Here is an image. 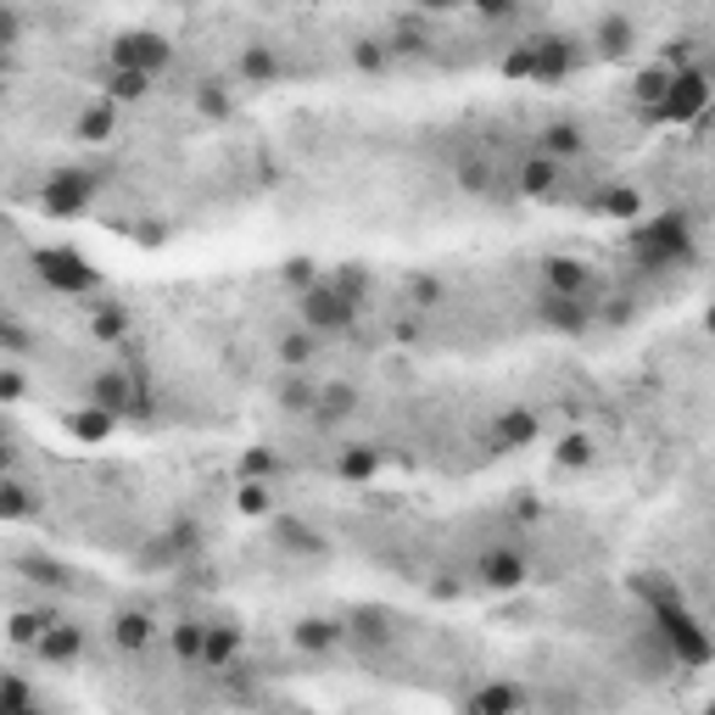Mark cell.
<instances>
[{"label":"cell","instance_id":"cell-44","mask_svg":"<svg viewBox=\"0 0 715 715\" xmlns=\"http://www.w3.org/2000/svg\"><path fill=\"white\" fill-rule=\"evenodd\" d=\"M465 7H476L487 23H509V18L520 12V0H465Z\"/></svg>","mask_w":715,"mask_h":715},{"label":"cell","instance_id":"cell-3","mask_svg":"<svg viewBox=\"0 0 715 715\" xmlns=\"http://www.w3.org/2000/svg\"><path fill=\"white\" fill-rule=\"evenodd\" d=\"M709 96H715L709 67H682V73L671 78V89H665V96H660L643 118H649V124H693V118H704Z\"/></svg>","mask_w":715,"mask_h":715},{"label":"cell","instance_id":"cell-22","mask_svg":"<svg viewBox=\"0 0 715 715\" xmlns=\"http://www.w3.org/2000/svg\"><path fill=\"white\" fill-rule=\"evenodd\" d=\"M73 135L78 140H89V146H102V140H113L118 135V102H89L84 113H78V124H73Z\"/></svg>","mask_w":715,"mask_h":715},{"label":"cell","instance_id":"cell-18","mask_svg":"<svg viewBox=\"0 0 715 715\" xmlns=\"http://www.w3.org/2000/svg\"><path fill=\"white\" fill-rule=\"evenodd\" d=\"M346 638L357 643V649H392V615L386 609H352L346 615Z\"/></svg>","mask_w":715,"mask_h":715},{"label":"cell","instance_id":"cell-45","mask_svg":"<svg viewBox=\"0 0 715 715\" xmlns=\"http://www.w3.org/2000/svg\"><path fill=\"white\" fill-rule=\"evenodd\" d=\"M0 403H23V370H18V357H7V370H0Z\"/></svg>","mask_w":715,"mask_h":715},{"label":"cell","instance_id":"cell-5","mask_svg":"<svg viewBox=\"0 0 715 715\" xmlns=\"http://www.w3.org/2000/svg\"><path fill=\"white\" fill-rule=\"evenodd\" d=\"M297 308H302V324H308V330H319V335H341V330L357 319V308H364V302L346 297V291L324 275L319 286H308V291L297 297Z\"/></svg>","mask_w":715,"mask_h":715},{"label":"cell","instance_id":"cell-1","mask_svg":"<svg viewBox=\"0 0 715 715\" xmlns=\"http://www.w3.org/2000/svg\"><path fill=\"white\" fill-rule=\"evenodd\" d=\"M626 257H632L643 275H671L693 257V224L687 213H654V218H638L626 230Z\"/></svg>","mask_w":715,"mask_h":715},{"label":"cell","instance_id":"cell-53","mask_svg":"<svg viewBox=\"0 0 715 715\" xmlns=\"http://www.w3.org/2000/svg\"><path fill=\"white\" fill-rule=\"evenodd\" d=\"M414 297H419V302H436L441 286H436V280H414Z\"/></svg>","mask_w":715,"mask_h":715},{"label":"cell","instance_id":"cell-42","mask_svg":"<svg viewBox=\"0 0 715 715\" xmlns=\"http://www.w3.org/2000/svg\"><path fill=\"white\" fill-rule=\"evenodd\" d=\"M346 297H357V302H364L370 297V268H357V263H346V268H335V275H330Z\"/></svg>","mask_w":715,"mask_h":715},{"label":"cell","instance_id":"cell-39","mask_svg":"<svg viewBox=\"0 0 715 715\" xmlns=\"http://www.w3.org/2000/svg\"><path fill=\"white\" fill-rule=\"evenodd\" d=\"M235 509H241V514H252V520H263L268 509H275V487H268V481H246V487H241V498H235Z\"/></svg>","mask_w":715,"mask_h":715},{"label":"cell","instance_id":"cell-4","mask_svg":"<svg viewBox=\"0 0 715 715\" xmlns=\"http://www.w3.org/2000/svg\"><path fill=\"white\" fill-rule=\"evenodd\" d=\"M34 275H40L51 291H62V297H89V291L102 286L96 263H89L78 246H40V252H34Z\"/></svg>","mask_w":715,"mask_h":715},{"label":"cell","instance_id":"cell-21","mask_svg":"<svg viewBox=\"0 0 715 715\" xmlns=\"http://www.w3.org/2000/svg\"><path fill=\"white\" fill-rule=\"evenodd\" d=\"M235 67H241V78L257 84V89H268V84L286 73V62H280L275 45H241V62H235Z\"/></svg>","mask_w":715,"mask_h":715},{"label":"cell","instance_id":"cell-14","mask_svg":"<svg viewBox=\"0 0 715 715\" xmlns=\"http://www.w3.org/2000/svg\"><path fill=\"white\" fill-rule=\"evenodd\" d=\"M89 341H102V346H118V341H129L135 335V313L124 308V302H89Z\"/></svg>","mask_w":715,"mask_h":715},{"label":"cell","instance_id":"cell-40","mask_svg":"<svg viewBox=\"0 0 715 715\" xmlns=\"http://www.w3.org/2000/svg\"><path fill=\"white\" fill-rule=\"evenodd\" d=\"M492 179H498V168L492 162H481V157H470V162H459V191H492Z\"/></svg>","mask_w":715,"mask_h":715},{"label":"cell","instance_id":"cell-11","mask_svg":"<svg viewBox=\"0 0 715 715\" xmlns=\"http://www.w3.org/2000/svg\"><path fill=\"white\" fill-rule=\"evenodd\" d=\"M476 581L492 587V593H514V587H525V581H531L525 554H514V548H487V554L476 559Z\"/></svg>","mask_w":715,"mask_h":715},{"label":"cell","instance_id":"cell-12","mask_svg":"<svg viewBox=\"0 0 715 715\" xmlns=\"http://www.w3.org/2000/svg\"><path fill=\"white\" fill-rule=\"evenodd\" d=\"M593 286H598L593 263H581V257H565V252L543 257V291H565V297H593Z\"/></svg>","mask_w":715,"mask_h":715},{"label":"cell","instance_id":"cell-15","mask_svg":"<svg viewBox=\"0 0 715 715\" xmlns=\"http://www.w3.org/2000/svg\"><path fill=\"white\" fill-rule=\"evenodd\" d=\"M34 654L45 660V665H73L78 654H84V632L73 620H51L45 632H40V643H34Z\"/></svg>","mask_w":715,"mask_h":715},{"label":"cell","instance_id":"cell-10","mask_svg":"<svg viewBox=\"0 0 715 715\" xmlns=\"http://www.w3.org/2000/svg\"><path fill=\"white\" fill-rule=\"evenodd\" d=\"M536 436H543V419H536V408L509 403V408L492 419V453H520V447H536Z\"/></svg>","mask_w":715,"mask_h":715},{"label":"cell","instance_id":"cell-16","mask_svg":"<svg viewBox=\"0 0 715 715\" xmlns=\"http://www.w3.org/2000/svg\"><path fill=\"white\" fill-rule=\"evenodd\" d=\"M638 45V23L626 18V12H609V18H598V29H593V51L598 56H609V62H620L626 51Z\"/></svg>","mask_w":715,"mask_h":715},{"label":"cell","instance_id":"cell-34","mask_svg":"<svg viewBox=\"0 0 715 715\" xmlns=\"http://www.w3.org/2000/svg\"><path fill=\"white\" fill-rule=\"evenodd\" d=\"M275 543L291 548V554H319L324 536H319L313 525H302V520H275Z\"/></svg>","mask_w":715,"mask_h":715},{"label":"cell","instance_id":"cell-37","mask_svg":"<svg viewBox=\"0 0 715 715\" xmlns=\"http://www.w3.org/2000/svg\"><path fill=\"white\" fill-rule=\"evenodd\" d=\"M29 509H34V503H29V487L18 481V470H7V487H0V514H7V520L18 525Z\"/></svg>","mask_w":715,"mask_h":715},{"label":"cell","instance_id":"cell-8","mask_svg":"<svg viewBox=\"0 0 715 715\" xmlns=\"http://www.w3.org/2000/svg\"><path fill=\"white\" fill-rule=\"evenodd\" d=\"M173 62V40L157 29H124L113 40V67H140V73H162Z\"/></svg>","mask_w":715,"mask_h":715},{"label":"cell","instance_id":"cell-38","mask_svg":"<svg viewBox=\"0 0 715 715\" xmlns=\"http://www.w3.org/2000/svg\"><path fill=\"white\" fill-rule=\"evenodd\" d=\"M520 704H525V698H520L514 687H492V682L465 698V709H520Z\"/></svg>","mask_w":715,"mask_h":715},{"label":"cell","instance_id":"cell-55","mask_svg":"<svg viewBox=\"0 0 715 715\" xmlns=\"http://www.w3.org/2000/svg\"><path fill=\"white\" fill-rule=\"evenodd\" d=\"M709 78H715V62H709Z\"/></svg>","mask_w":715,"mask_h":715},{"label":"cell","instance_id":"cell-9","mask_svg":"<svg viewBox=\"0 0 715 715\" xmlns=\"http://www.w3.org/2000/svg\"><path fill=\"white\" fill-rule=\"evenodd\" d=\"M576 40H565V34H536L531 40V84H559L570 67H576Z\"/></svg>","mask_w":715,"mask_h":715},{"label":"cell","instance_id":"cell-50","mask_svg":"<svg viewBox=\"0 0 715 715\" xmlns=\"http://www.w3.org/2000/svg\"><path fill=\"white\" fill-rule=\"evenodd\" d=\"M29 704H34V693H29V682L12 671V676H7V709H29Z\"/></svg>","mask_w":715,"mask_h":715},{"label":"cell","instance_id":"cell-46","mask_svg":"<svg viewBox=\"0 0 715 715\" xmlns=\"http://www.w3.org/2000/svg\"><path fill=\"white\" fill-rule=\"evenodd\" d=\"M196 107L207 113V118H230V96L218 84H202V96H196Z\"/></svg>","mask_w":715,"mask_h":715},{"label":"cell","instance_id":"cell-33","mask_svg":"<svg viewBox=\"0 0 715 715\" xmlns=\"http://www.w3.org/2000/svg\"><path fill=\"white\" fill-rule=\"evenodd\" d=\"M671 78H676V67H665V62H654V67H643V73L632 78V89H626V96H632V102H638V107L649 113V107H654V102L665 96V89H671Z\"/></svg>","mask_w":715,"mask_h":715},{"label":"cell","instance_id":"cell-49","mask_svg":"<svg viewBox=\"0 0 715 715\" xmlns=\"http://www.w3.org/2000/svg\"><path fill=\"white\" fill-rule=\"evenodd\" d=\"M598 313H604V324H632V313H638V302H632V297H626V302L615 297V302H604Z\"/></svg>","mask_w":715,"mask_h":715},{"label":"cell","instance_id":"cell-23","mask_svg":"<svg viewBox=\"0 0 715 715\" xmlns=\"http://www.w3.org/2000/svg\"><path fill=\"white\" fill-rule=\"evenodd\" d=\"M151 638H157V620H151L146 609H124V615L113 620V643H118L124 654H140V649H151Z\"/></svg>","mask_w":715,"mask_h":715},{"label":"cell","instance_id":"cell-35","mask_svg":"<svg viewBox=\"0 0 715 715\" xmlns=\"http://www.w3.org/2000/svg\"><path fill=\"white\" fill-rule=\"evenodd\" d=\"M392 62V40H357L352 45V67L357 73H381Z\"/></svg>","mask_w":715,"mask_h":715},{"label":"cell","instance_id":"cell-47","mask_svg":"<svg viewBox=\"0 0 715 715\" xmlns=\"http://www.w3.org/2000/svg\"><path fill=\"white\" fill-rule=\"evenodd\" d=\"M0 45H7V51L23 45V18H18V7H7V18H0Z\"/></svg>","mask_w":715,"mask_h":715},{"label":"cell","instance_id":"cell-28","mask_svg":"<svg viewBox=\"0 0 715 715\" xmlns=\"http://www.w3.org/2000/svg\"><path fill=\"white\" fill-rule=\"evenodd\" d=\"M375 470H381V447H375V441L341 447V459H335V476H341V481H375Z\"/></svg>","mask_w":715,"mask_h":715},{"label":"cell","instance_id":"cell-2","mask_svg":"<svg viewBox=\"0 0 715 715\" xmlns=\"http://www.w3.org/2000/svg\"><path fill=\"white\" fill-rule=\"evenodd\" d=\"M654 632H660V643H665L671 665H709V660H715V638H709L704 626L693 620V609H687V604L660 609V615H654Z\"/></svg>","mask_w":715,"mask_h":715},{"label":"cell","instance_id":"cell-36","mask_svg":"<svg viewBox=\"0 0 715 715\" xmlns=\"http://www.w3.org/2000/svg\"><path fill=\"white\" fill-rule=\"evenodd\" d=\"M593 465V436L587 430H570L559 441V470H587Z\"/></svg>","mask_w":715,"mask_h":715},{"label":"cell","instance_id":"cell-6","mask_svg":"<svg viewBox=\"0 0 715 715\" xmlns=\"http://www.w3.org/2000/svg\"><path fill=\"white\" fill-rule=\"evenodd\" d=\"M89 202H96V173H84V168L51 173L45 191H40V207L51 218H78V213H89Z\"/></svg>","mask_w":715,"mask_h":715},{"label":"cell","instance_id":"cell-43","mask_svg":"<svg viewBox=\"0 0 715 715\" xmlns=\"http://www.w3.org/2000/svg\"><path fill=\"white\" fill-rule=\"evenodd\" d=\"M286 286H291L297 297H302L308 286H319V275H313V263H308V257H291V263H286Z\"/></svg>","mask_w":715,"mask_h":715},{"label":"cell","instance_id":"cell-41","mask_svg":"<svg viewBox=\"0 0 715 715\" xmlns=\"http://www.w3.org/2000/svg\"><path fill=\"white\" fill-rule=\"evenodd\" d=\"M241 476H246V481H275V476H280V453H263V447H252V453L241 459Z\"/></svg>","mask_w":715,"mask_h":715},{"label":"cell","instance_id":"cell-51","mask_svg":"<svg viewBox=\"0 0 715 715\" xmlns=\"http://www.w3.org/2000/svg\"><path fill=\"white\" fill-rule=\"evenodd\" d=\"M140 241H146V246H162L168 235H162V224H157V218H146V224H140Z\"/></svg>","mask_w":715,"mask_h":715},{"label":"cell","instance_id":"cell-32","mask_svg":"<svg viewBox=\"0 0 715 715\" xmlns=\"http://www.w3.org/2000/svg\"><path fill=\"white\" fill-rule=\"evenodd\" d=\"M346 414H357V392H352L346 381L319 386V408H313V419H319V425H341Z\"/></svg>","mask_w":715,"mask_h":715},{"label":"cell","instance_id":"cell-17","mask_svg":"<svg viewBox=\"0 0 715 715\" xmlns=\"http://www.w3.org/2000/svg\"><path fill=\"white\" fill-rule=\"evenodd\" d=\"M626 587H632V598H638L649 615H660V609H671V604H687V598H682V587H676L665 570H638Z\"/></svg>","mask_w":715,"mask_h":715},{"label":"cell","instance_id":"cell-54","mask_svg":"<svg viewBox=\"0 0 715 715\" xmlns=\"http://www.w3.org/2000/svg\"><path fill=\"white\" fill-rule=\"evenodd\" d=\"M704 330H709V335H715V308H709V313H704Z\"/></svg>","mask_w":715,"mask_h":715},{"label":"cell","instance_id":"cell-19","mask_svg":"<svg viewBox=\"0 0 715 715\" xmlns=\"http://www.w3.org/2000/svg\"><path fill=\"white\" fill-rule=\"evenodd\" d=\"M536 151H548V157L570 162V157L587 151V129L570 124V118H554V124H543V135H536Z\"/></svg>","mask_w":715,"mask_h":715},{"label":"cell","instance_id":"cell-20","mask_svg":"<svg viewBox=\"0 0 715 715\" xmlns=\"http://www.w3.org/2000/svg\"><path fill=\"white\" fill-rule=\"evenodd\" d=\"M113 430H118V414H107V408H96V403H84V408H73V414H67V436H73V441H84V447L107 441Z\"/></svg>","mask_w":715,"mask_h":715},{"label":"cell","instance_id":"cell-52","mask_svg":"<svg viewBox=\"0 0 715 715\" xmlns=\"http://www.w3.org/2000/svg\"><path fill=\"white\" fill-rule=\"evenodd\" d=\"M419 12H453V7H465V0H414Z\"/></svg>","mask_w":715,"mask_h":715},{"label":"cell","instance_id":"cell-25","mask_svg":"<svg viewBox=\"0 0 715 715\" xmlns=\"http://www.w3.org/2000/svg\"><path fill=\"white\" fill-rule=\"evenodd\" d=\"M319 341H324V335H319V330H308V324H302V330H286V335H280V346H275V357H280L286 370H313Z\"/></svg>","mask_w":715,"mask_h":715},{"label":"cell","instance_id":"cell-30","mask_svg":"<svg viewBox=\"0 0 715 715\" xmlns=\"http://www.w3.org/2000/svg\"><path fill=\"white\" fill-rule=\"evenodd\" d=\"M168 649L173 660H185V665H202V649H207V620H173V632H168Z\"/></svg>","mask_w":715,"mask_h":715},{"label":"cell","instance_id":"cell-26","mask_svg":"<svg viewBox=\"0 0 715 715\" xmlns=\"http://www.w3.org/2000/svg\"><path fill=\"white\" fill-rule=\"evenodd\" d=\"M235 654H241V626H230V620H213V626H207V649H202V665H207V671H224V665H235Z\"/></svg>","mask_w":715,"mask_h":715},{"label":"cell","instance_id":"cell-13","mask_svg":"<svg viewBox=\"0 0 715 715\" xmlns=\"http://www.w3.org/2000/svg\"><path fill=\"white\" fill-rule=\"evenodd\" d=\"M559 173H565L559 157L531 151V157L514 168V191H520V196H554V191H559Z\"/></svg>","mask_w":715,"mask_h":715},{"label":"cell","instance_id":"cell-7","mask_svg":"<svg viewBox=\"0 0 715 715\" xmlns=\"http://www.w3.org/2000/svg\"><path fill=\"white\" fill-rule=\"evenodd\" d=\"M531 313H536V324L554 330V335H581V330H593L598 302L593 297H565V291H543Z\"/></svg>","mask_w":715,"mask_h":715},{"label":"cell","instance_id":"cell-24","mask_svg":"<svg viewBox=\"0 0 715 715\" xmlns=\"http://www.w3.org/2000/svg\"><path fill=\"white\" fill-rule=\"evenodd\" d=\"M598 213H604V218H615V224H638V213H643L638 185H626V179H609L604 196H598Z\"/></svg>","mask_w":715,"mask_h":715},{"label":"cell","instance_id":"cell-27","mask_svg":"<svg viewBox=\"0 0 715 715\" xmlns=\"http://www.w3.org/2000/svg\"><path fill=\"white\" fill-rule=\"evenodd\" d=\"M275 397H280L286 414H313V408H319V381H313V370H291Z\"/></svg>","mask_w":715,"mask_h":715},{"label":"cell","instance_id":"cell-48","mask_svg":"<svg viewBox=\"0 0 715 715\" xmlns=\"http://www.w3.org/2000/svg\"><path fill=\"white\" fill-rule=\"evenodd\" d=\"M503 73H509V78H531V40L514 45V51L503 56Z\"/></svg>","mask_w":715,"mask_h":715},{"label":"cell","instance_id":"cell-29","mask_svg":"<svg viewBox=\"0 0 715 715\" xmlns=\"http://www.w3.org/2000/svg\"><path fill=\"white\" fill-rule=\"evenodd\" d=\"M341 638H346V626H335L330 615H308V620H297V649H308V654H330Z\"/></svg>","mask_w":715,"mask_h":715},{"label":"cell","instance_id":"cell-31","mask_svg":"<svg viewBox=\"0 0 715 715\" xmlns=\"http://www.w3.org/2000/svg\"><path fill=\"white\" fill-rule=\"evenodd\" d=\"M151 78H157V73H140V67H113V73H107V102H118V107L146 102V96H151Z\"/></svg>","mask_w":715,"mask_h":715}]
</instances>
